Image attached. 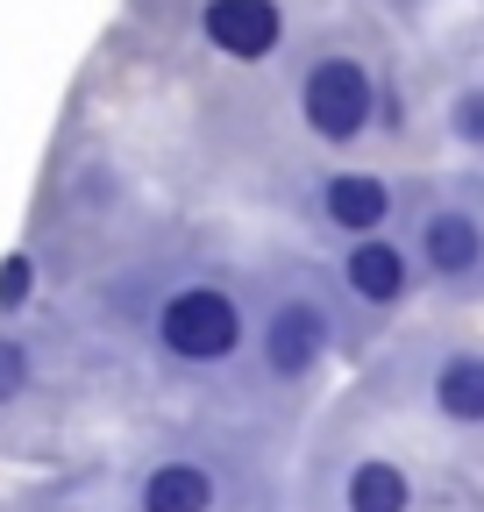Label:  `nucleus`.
<instances>
[{"label":"nucleus","mask_w":484,"mask_h":512,"mask_svg":"<svg viewBox=\"0 0 484 512\" xmlns=\"http://www.w3.org/2000/svg\"><path fill=\"white\" fill-rule=\"evenodd\" d=\"M292 107H299V128H307L314 143L349 150V143L371 136V121H378V79L356 50H321V57H307V72H299Z\"/></svg>","instance_id":"nucleus-1"},{"label":"nucleus","mask_w":484,"mask_h":512,"mask_svg":"<svg viewBox=\"0 0 484 512\" xmlns=\"http://www.w3.org/2000/svg\"><path fill=\"white\" fill-rule=\"evenodd\" d=\"M242 342V306L228 285H178L164 306H157V349L171 363H193V370H214L228 363Z\"/></svg>","instance_id":"nucleus-2"},{"label":"nucleus","mask_w":484,"mask_h":512,"mask_svg":"<svg viewBox=\"0 0 484 512\" xmlns=\"http://www.w3.org/2000/svg\"><path fill=\"white\" fill-rule=\"evenodd\" d=\"M200 43L228 64H271L292 36L285 0H200Z\"/></svg>","instance_id":"nucleus-3"},{"label":"nucleus","mask_w":484,"mask_h":512,"mask_svg":"<svg viewBox=\"0 0 484 512\" xmlns=\"http://www.w3.org/2000/svg\"><path fill=\"white\" fill-rule=\"evenodd\" d=\"M314 214H321V228H335V235H349V242L385 235V221H392V185H385L378 171H321Z\"/></svg>","instance_id":"nucleus-4"},{"label":"nucleus","mask_w":484,"mask_h":512,"mask_svg":"<svg viewBox=\"0 0 484 512\" xmlns=\"http://www.w3.org/2000/svg\"><path fill=\"white\" fill-rule=\"evenodd\" d=\"M328 342H335V328H328V313L314 299H278V313L264 320V370L299 384L328 356Z\"/></svg>","instance_id":"nucleus-5"},{"label":"nucleus","mask_w":484,"mask_h":512,"mask_svg":"<svg viewBox=\"0 0 484 512\" xmlns=\"http://www.w3.org/2000/svg\"><path fill=\"white\" fill-rule=\"evenodd\" d=\"M342 285H349L356 306L392 313V306H406V292H413V256H406L392 235H363V242L342 249Z\"/></svg>","instance_id":"nucleus-6"},{"label":"nucleus","mask_w":484,"mask_h":512,"mask_svg":"<svg viewBox=\"0 0 484 512\" xmlns=\"http://www.w3.org/2000/svg\"><path fill=\"white\" fill-rule=\"evenodd\" d=\"M420 271L442 278V285H463L484 271V221L463 214V207H435L420 221Z\"/></svg>","instance_id":"nucleus-7"},{"label":"nucleus","mask_w":484,"mask_h":512,"mask_svg":"<svg viewBox=\"0 0 484 512\" xmlns=\"http://www.w3.org/2000/svg\"><path fill=\"white\" fill-rule=\"evenodd\" d=\"M428 399L442 420L456 427H484V349H456L435 363V384H428Z\"/></svg>","instance_id":"nucleus-8"},{"label":"nucleus","mask_w":484,"mask_h":512,"mask_svg":"<svg viewBox=\"0 0 484 512\" xmlns=\"http://www.w3.org/2000/svg\"><path fill=\"white\" fill-rule=\"evenodd\" d=\"M342 505L349 512H413V477L385 456H363V463H349Z\"/></svg>","instance_id":"nucleus-9"},{"label":"nucleus","mask_w":484,"mask_h":512,"mask_svg":"<svg viewBox=\"0 0 484 512\" xmlns=\"http://www.w3.org/2000/svg\"><path fill=\"white\" fill-rule=\"evenodd\" d=\"M143 512H214V477L200 463H157L143 477Z\"/></svg>","instance_id":"nucleus-10"},{"label":"nucleus","mask_w":484,"mask_h":512,"mask_svg":"<svg viewBox=\"0 0 484 512\" xmlns=\"http://www.w3.org/2000/svg\"><path fill=\"white\" fill-rule=\"evenodd\" d=\"M442 121H449V136H456L463 150H477V157H484V86H477V79L449 93V107H442Z\"/></svg>","instance_id":"nucleus-11"},{"label":"nucleus","mask_w":484,"mask_h":512,"mask_svg":"<svg viewBox=\"0 0 484 512\" xmlns=\"http://www.w3.org/2000/svg\"><path fill=\"white\" fill-rule=\"evenodd\" d=\"M29 299H36V256L8 249V256H0V313H22Z\"/></svg>","instance_id":"nucleus-12"},{"label":"nucleus","mask_w":484,"mask_h":512,"mask_svg":"<svg viewBox=\"0 0 484 512\" xmlns=\"http://www.w3.org/2000/svg\"><path fill=\"white\" fill-rule=\"evenodd\" d=\"M29 377H36L29 349H22L15 335H0V406H15V399H22V392H29Z\"/></svg>","instance_id":"nucleus-13"}]
</instances>
